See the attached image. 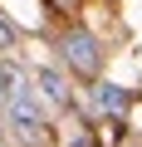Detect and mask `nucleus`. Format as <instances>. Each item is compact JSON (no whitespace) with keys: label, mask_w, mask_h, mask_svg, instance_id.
I'll return each mask as SVG.
<instances>
[{"label":"nucleus","mask_w":142,"mask_h":147,"mask_svg":"<svg viewBox=\"0 0 142 147\" xmlns=\"http://www.w3.org/2000/svg\"><path fill=\"white\" fill-rule=\"evenodd\" d=\"M5 118H10V127H15L20 142H39L44 137V93L34 88V79H25L5 98Z\"/></svg>","instance_id":"obj_1"},{"label":"nucleus","mask_w":142,"mask_h":147,"mask_svg":"<svg viewBox=\"0 0 142 147\" xmlns=\"http://www.w3.org/2000/svg\"><path fill=\"white\" fill-rule=\"evenodd\" d=\"M59 49H64V64L74 69V74H83V79H98V69H103V44H98L88 30H69Z\"/></svg>","instance_id":"obj_2"},{"label":"nucleus","mask_w":142,"mask_h":147,"mask_svg":"<svg viewBox=\"0 0 142 147\" xmlns=\"http://www.w3.org/2000/svg\"><path fill=\"white\" fill-rule=\"evenodd\" d=\"M34 88L44 93L49 108H64V103H69V84H64V74H59V69H39V74H34Z\"/></svg>","instance_id":"obj_3"},{"label":"nucleus","mask_w":142,"mask_h":147,"mask_svg":"<svg viewBox=\"0 0 142 147\" xmlns=\"http://www.w3.org/2000/svg\"><path fill=\"white\" fill-rule=\"evenodd\" d=\"M93 108H98V113H122V108H127V88L98 84V88H93Z\"/></svg>","instance_id":"obj_4"},{"label":"nucleus","mask_w":142,"mask_h":147,"mask_svg":"<svg viewBox=\"0 0 142 147\" xmlns=\"http://www.w3.org/2000/svg\"><path fill=\"white\" fill-rule=\"evenodd\" d=\"M15 44H20V30H15V25L5 20V15H0V54H10Z\"/></svg>","instance_id":"obj_5"},{"label":"nucleus","mask_w":142,"mask_h":147,"mask_svg":"<svg viewBox=\"0 0 142 147\" xmlns=\"http://www.w3.org/2000/svg\"><path fill=\"white\" fill-rule=\"evenodd\" d=\"M118 132H122V123H118V118H108V123L98 127V147H113V142H118Z\"/></svg>","instance_id":"obj_6"},{"label":"nucleus","mask_w":142,"mask_h":147,"mask_svg":"<svg viewBox=\"0 0 142 147\" xmlns=\"http://www.w3.org/2000/svg\"><path fill=\"white\" fill-rule=\"evenodd\" d=\"M54 5H74V0H54Z\"/></svg>","instance_id":"obj_7"}]
</instances>
